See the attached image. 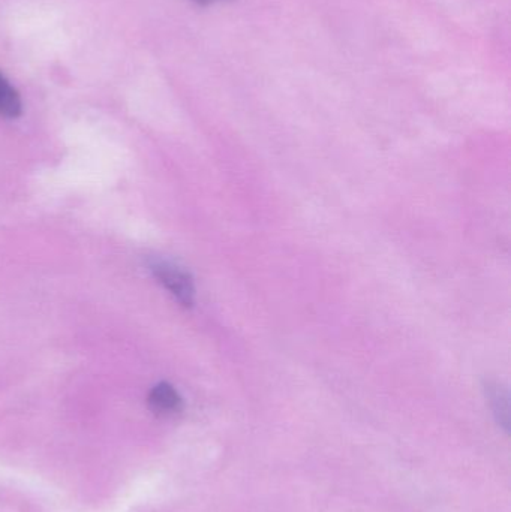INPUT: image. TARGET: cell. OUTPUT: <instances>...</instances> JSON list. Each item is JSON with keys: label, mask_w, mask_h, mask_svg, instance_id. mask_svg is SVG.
<instances>
[{"label": "cell", "mask_w": 511, "mask_h": 512, "mask_svg": "<svg viewBox=\"0 0 511 512\" xmlns=\"http://www.w3.org/2000/svg\"><path fill=\"white\" fill-rule=\"evenodd\" d=\"M149 408L159 417H170L182 411L183 400L173 385L161 382L150 391Z\"/></svg>", "instance_id": "7a4b0ae2"}, {"label": "cell", "mask_w": 511, "mask_h": 512, "mask_svg": "<svg viewBox=\"0 0 511 512\" xmlns=\"http://www.w3.org/2000/svg\"><path fill=\"white\" fill-rule=\"evenodd\" d=\"M194 2L198 3V5L210 6L216 5V3L227 2V0H194Z\"/></svg>", "instance_id": "5b68a950"}, {"label": "cell", "mask_w": 511, "mask_h": 512, "mask_svg": "<svg viewBox=\"0 0 511 512\" xmlns=\"http://www.w3.org/2000/svg\"><path fill=\"white\" fill-rule=\"evenodd\" d=\"M486 397L497 417L498 423L509 430L510 426V396L507 388L501 382L488 381L485 384Z\"/></svg>", "instance_id": "3957f363"}, {"label": "cell", "mask_w": 511, "mask_h": 512, "mask_svg": "<svg viewBox=\"0 0 511 512\" xmlns=\"http://www.w3.org/2000/svg\"><path fill=\"white\" fill-rule=\"evenodd\" d=\"M150 271L162 286L171 292L183 306L191 307L195 301V286L191 274L167 259H152Z\"/></svg>", "instance_id": "6da1fadb"}, {"label": "cell", "mask_w": 511, "mask_h": 512, "mask_svg": "<svg viewBox=\"0 0 511 512\" xmlns=\"http://www.w3.org/2000/svg\"><path fill=\"white\" fill-rule=\"evenodd\" d=\"M23 110L20 93L17 92L11 81L0 72V117L15 119Z\"/></svg>", "instance_id": "277c9868"}]
</instances>
